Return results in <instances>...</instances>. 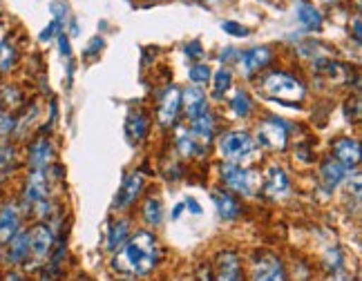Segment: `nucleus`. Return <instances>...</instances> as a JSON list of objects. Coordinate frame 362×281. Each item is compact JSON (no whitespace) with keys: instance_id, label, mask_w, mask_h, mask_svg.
I'll return each mask as SVG.
<instances>
[{"instance_id":"1","label":"nucleus","mask_w":362,"mask_h":281,"mask_svg":"<svg viewBox=\"0 0 362 281\" xmlns=\"http://www.w3.org/2000/svg\"><path fill=\"white\" fill-rule=\"evenodd\" d=\"M159 261V244L152 232L139 230L119 248V255L112 261V268L119 275L128 277H146L155 270Z\"/></svg>"},{"instance_id":"2","label":"nucleus","mask_w":362,"mask_h":281,"mask_svg":"<svg viewBox=\"0 0 362 281\" xmlns=\"http://www.w3.org/2000/svg\"><path fill=\"white\" fill-rule=\"evenodd\" d=\"M259 90L269 98H275V101L291 107L302 103V98L306 94L302 83L293 76H288L286 72H269L259 80Z\"/></svg>"},{"instance_id":"3","label":"nucleus","mask_w":362,"mask_h":281,"mask_svg":"<svg viewBox=\"0 0 362 281\" xmlns=\"http://www.w3.org/2000/svg\"><path fill=\"white\" fill-rule=\"evenodd\" d=\"M30 230V246H32V259H30V265L32 268H40V265H45L54 246H57V234H54L52 226L45 221H36ZM27 265V268H30Z\"/></svg>"},{"instance_id":"4","label":"nucleus","mask_w":362,"mask_h":281,"mask_svg":"<svg viewBox=\"0 0 362 281\" xmlns=\"http://www.w3.org/2000/svg\"><path fill=\"white\" fill-rule=\"evenodd\" d=\"M219 145V152L221 157L226 159V163H242L244 159H248L250 154L255 150V140L250 134L242 132V130H230V132H224L217 140Z\"/></svg>"},{"instance_id":"5","label":"nucleus","mask_w":362,"mask_h":281,"mask_svg":"<svg viewBox=\"0 0 362 281\" xmlns=\"http://www.w3.org/2000/svg\"><path fill=\"white\" fill-rule=\"evenodd\" d=\"M221 179L233 192L242 196H253L257 188H262V177L255 170H248V167L238 163H226L224 170H221Z\"/></svg>"},{"instance_id":"6","label":"nucleus","mask_w":362,"mask_h":281,"mask_svg":"<svg viewBox=\"0 0 362 281\" xmlns=\"http://www.w3.org/2000/svg\"><path fill=\"white\" fill-rule=\"evenodd\" d=\"M49 199V184H47V170H30L25 177V186L21 190V199H18V205L21 210L27 213L40 201Z\"/></svg>"},{"instance_id":"7","label":"nucleus","mask_w":362,"mask_h":281,"mask_svg":"<svg viewBox=\"0 0 362 281\" xmlns=\"http://www.w3.org/2000/svg\"><path fill=\"white\" fill-rule=\"evenodd\" d=\"M32 259V246H30V230L23 228L13 234L3 246V265L7 268H27Z\"/></svg>"},{"instance_id":"8","label":"nucleus","mask_w":362,"mask_h":281,"mask_svg":"<svg viewBox=\"0 0 362 281\" xmlns=\"http://www.w3.org/2000/svg\"><path fill=\"white\" fill-rule=\"evenodd\" d=\"M257 143L267 150H284L288 143V125L286 121L269 116L257 125Z\"/></svg>"},{"instance_id":"9","label":"nucleus","mask_w":362,"mask_h":281,"mask_svg":"<svg viewBox=\"0 0 362 281\" xmlns=\"http://www.w3.org/2000/svg\"><path fill=\"white\" fill-rule=\"evenodd\" d=\"M25 228V213L18 201H3L0 203V246H5L18 230Z\"/></svg>"},{"instance_id":"10","label":"nucleus","mask_w":362,"mask_h":281,"mask_svg":"<svg viewBox=\"0 0 362 281\" xmlns=\"http://www.w3.org/2000/svg\"><path fill=\"white\" fill-rule=\"evenodd\" d=\"M250 279L253 281H286V273L280 259L275 255H269V252H264V255H259L253 261V265H250Z\"/></svg>"},{"instance_id":"11","label":"nucleus","mask_w":362,"mask_h":281,"mask_svg":"<svg viewBox=\"0 0 362 281\" xmlns=\"http://www.w3.org/2000/svg\"><path fill=\"white\" fill-rule=\"evenodd\" d=\"M52 161H54L52 140L45 136L34 138L30 148H27V165H30V170H49Z\"/></svg>"},{"instance_id":"12","label":"nucleus","mask_w":362,"mask_h":281,"mask_svg":"<svg viewBox=\"0 0 362 281\" xmlns=\"http://www.w3.org/2000/svg\"><path fill=\"white\" fill-rule=\"evenodd\" d=\"M179 109H181V92L173 85V88L165 90L159 98L157 119L161 123V128H173V125L177 123Z\"/></svg>"},{"instance_id":"13","label":"nucleus","mask_w":362,"mask_h":281,"mask_svg":"<svg viewBox=\"0 0 362 281\" xmlns=\"http://www.w3.org/2000/svg\"><path fill=\"white\" fill-rule=\"evenodd\" d=\"M238 59H240V65H242V74L246 78H253L257 72H262V69L271 63L273 54H271L269 47H253V49L240 54Z\"/></svg>"},{"instance_id":"14","label":"nucleus","mask_w":362,"mask_h":281,"mask_svg":"<svg viewBox=\"0 0 362 281\" xmlns=\"http://www.w3.org/2000/svg\"><path fill=\"white\" fill-rule=\"evenodd\" d=\"M215 281H244V275H242V259H240V255H235L233 250L219 252Z\"/></svg>"},{"instance_id":"15","label":"nucleus","mask_w":362,"mask_h":281,"mask_svg":"<svg viewBox=\"0 0 362 281\" xmlns=\"http://www.w3.org/2000/svg\"><path fill=\"white\" fill-rule=\"evenodd\" d=\"M262 188H264V194L271 196V199H280V196H286L288 190H291V184H288V177L282 167H269L267 174L262 179Z\"/></svg>"},{"instance_id":"16","label":"nucleus","mask_w":362,"mask_h":281,"mask_svg":"<svg viewBox=\"0 0 362 281\" xmlns=\"http://www.w3.org/2000/svg\"><path fill=\"white\" fill-rule=\"evenodd\" d=\"M346 177H349V170L333 157H327L322 163H320V181H322V186L327 190H336L340 184H344Z\"/></svg>"},{"instance_id":"17","label":"nucleus","mask_w":362,"mask_h":281,"mask_svg":"<svg viewBox=\"0 0 362 281\" xmlns=\"http://www.w3.org/2000/svg\"><path fill=\"white\" fill-rule=\"evenodd\" d=\"M333 159L342 163L346 170L351 172L360 163V143L356 138H338L336 143H333Z\"/></svg>"},{"instance_id":"18","label":"nucleus","mask_w":362,"mask_h":281,"mask_svg":"<svg viewBox=\"0 0 362 281\" xmlns=\"http://www.w3.org/2000/svg\"><path fill=\"white\" fill-rule=\"evenodd\" d=\"M181 105L186 109V116L190 121L199 119L202 114L208 112V105H206V94L202 88H186L181 92Z\"/></svg>"},{"instance_id":"19","label":"nucleus","mask_w":362,"mask_h":281,"mask_svg":"<svg viewBox=\"0 0 362 281\" xmlns=\"http://www.w3.org/2000/svg\"><path fill=\"white\" fill-rule=\"evenodd\" d=\"M144 190V177L139 174V172H132L128 179L123 181V188L119 190V196H117V201L115 205L117 208H128L136 201V196L141 194Z\"/></svg>"},{"instance_id":"20","label":"nucleus","mask_w":362,"mask_h":281,"mask_svg":"<svg viewBox=\"0 0 362 281\" xmlns=\"http://www.w3.org/2000/svg\"><path fill=\"white\" fill-rule=\"evenodd\" d=\"M213 201H215V208H217V213H219L221 219L233 221V219H238L242 215L240 201L235 199L230 192H226V190H215Z\"/></svg>"},{"instance_id":"21","label":"nucleus","mask_w":362,"mask_h":281,"mask_svg":"<svg viewBox=\"0 0 362 281\" xmlns=\"http://www.w3.org/2000/svg\"><path fill=\"white\" fill-rule=\"evenodd\" d=\"M130 239V221L128 219H119L115 221L107 230V250L117 252L125 241Z\"/></svg>"},{"instance_id":"22","label":"nucleus","mask_w":362,"mask_h":281,"mask_svg":"<svg viewBox=\"0 0 362 281\" xmlns=\"http://www.w3.org/2000/svg\"><path fill=\"white\" fill-rule=\"evenodd\" d=\"M18 65V49L9 38L0 40V76L13 72V67Z\"/></svg>"},{"instance_id":"23","label":"nucleus","mask_w":362,"mask_h":281,"mask_svg":"<svg viewBox=\"0 0 362 281\" xmlns=\"http://www.w3.org/2000/svg\"><path fill=\"white\" fill-rule=\"evenodd\" d=\"M148 128H150V123L144 112H132L128 119V136L134 140V143H141L148 134Z\"/></svg>"},{"instance_id":"24","label":"nucleus","mask_w":362,"mask_h":281,"mask_svg":"<svg viewBox=\"0 0 362 281\" xmlns=\"http://www.w3.org/2000/svg\"><path fill=\"white\" fill-rule=\"evenodd\" d=\"M192 134L194 138H202V143H211L213 134H215V119L213 114H202L199 119L192 121Z\"/></svg>"},{"instance_id":"25","label":"nucleus","mask_w":362,"mask_h":281,"mask_svg":"<svg viewBox=\"0 0 362 281\" xmlns=\"http://www.w3.org/2000/svg\"><path fill=\"white\" fill-rule=\"evenodd\" d=\"M141 217H144V221L148 223V226H152V228L159 226L161 219H163V205H161V201L155 199V196H148L144 208H141Z\"/></svg>"},{"instance_id":"26","label":"nucleus","mask_w":362,"mask_h":281,"mask_svg":"<svg viewBox=\"0 0 362 281\" xmlns=\"http://www.w3.org/2000/svg\"><path fill=\"white\" fill-rule=\"evenodd\" d=\"M298 20L306 27V30H311V32H315V30H320L322 27V13H320L313 5H300L298 7Z\"/></svg>"},{"instance_id":"27","label":"nucleus","mask_w":362,"mask_h":281,"mask_svg":"<svg viewBox=\"0 0 362 281\" xmlns=\"http://www.w3.org/2000/svg\"><path fill=\"white\" fill-rule=\"evenodd\" d=\"M228 105H230V112H233V114H235V116H240V119L250 116V112H253V101H250V96H248L244 90L235 92Z\"/></svg>"},{"instance_id":"28","label":"nucleus","mask_w":362,"mask_h":281,"mask_svg":"<svg viewBox=\"0 0 362 281\" xmlns=\"http://www.w3.org/2000/svg\"><path fill=\"white\" fill-rule=\"evenodd\" d=\"M177 148H179V152H181V157H186V159L199 157V154H202L199 140L194 138V134L190 136V134L184 132V130H181L179 136H177Z\"/></svg>"},{"instance_id":"29","label":"nucleus","mask_w":362,"mask_h":281,"mask_svg":"<svg viewBox=\"0 0 362 281\" xmlns=\"http://www.w3.org/2000/svg\"><path fill=\"white\" fill-rule=\"evenodd\" d=\"M23 105V92L18 88H13V85H5L3 90H0V107L11 112V109H16Z\"/></svg>"},{"instance_id":"30","label":"nucleus","mask_w":362,"mask_h":281,"mask_svg":"<svg viewBox=\"0 0 362 281\" xmlns=\"http://www.w3.org/2000/svg\"><path fill=\"white\" fill-rule=\"evenodd\" d=\"M16 145H11L9 140L7 143H0V174L3 172H9L13 165H16Z\"/></svg>"},{"instance_id":"31","label":"nucleus","mask_w":362,"mask_h":281,"mask_svg":"<svg viewBox=\"0 0 362 281\" xmlns=\"http://www.w3.org/2000/svg\"><path fill=\"white\" fill-rule=\"evenodd\" d=\"M230 83H233V74H230V69L228 67H221L215 72V88H213V94L217 98L224 96L228 90H230Z\"/></svg>"},{"instance_id":"32","label":"nucleus","mask_w":362,"mask_h":281,"mask_svg":"<svg viewBox=\"0 0 362 281\" xmlns=\"http://www.w3.org/2000/svg\"><path fill=\"white\" fill-rule=\"evenodd\" d=\"M211 67L208 65H192L190 72H188V78L194 83V85H206L208 80H211Z\"/></svg>"},{"instance_id":"33","label":"nucleus","mask_w":362,"mask_h":281,"mask_svg":"<svg viewBox=\"0 0 362 281\" xmlns=\"http://www.w3.org/2000/svg\"><path fill=\"white\" fill-rule=\"evenodd\" d=\"M61 34V25L57 20H52L43 32H40V43H49V40H54Z\"/></svg>"},{"instance_id":"34","label":"nucleus","mask_w":362,"mask_h":281,"mask_svg":"<svg viewBox=\"0 0 362 281\" xmlns=\"http://www.w3.org/2000/svg\"><path fill=\"white\" fill-rule=\"evenodd\" d=\"M221 27H224V32H228V34H233V36H246V34H248L246 27H244V25H240V23H235V20L221 23Z\"/></svg>"},{"instance_id":"35","label":"nucleus","mask_w":362,"mask_h":281,"mask_svg":"<svg viewBox=\"0 0 362 281\" xmlns=\"http://www.w3.org/2000/svg\"><path fill=\"white\" fill-rule=\"evenodd\" d=\"M0 281H27V277H25V273H21L16 268H7Z\"/></svg>"},{"instance_id":"36","label":"nucleus","mask_w":362,"mask_h":281,"mask_svg":"<svg viewBox=\"0 0 362 281\" xmlns=\"http://www.w3.org/2000/svg\"><path fill=\"white\" fill-rule=\"evenodd\" d=\"M186 54L190 56V59H202V45L197 43V40H194V43L192 45H186Z\"/></svg>"},{"instance_id":"37","label":"nucleus","mask_w":362,"mask_h":281,"mask_svg":"<svg viewBox=\"0 0 362 281\" xmlns=\"http://www.w3.org/2000/svg\"><path fill=\"white\" fill-rule=\"evenodd\" d=\"M57 38H59V45H61V54L65 56V59H69V54H72V52H69V40H67V36L61 32Z\"/></svg>"},{"instance_id":"38","label":"nucleus","mask_w":362,"mask_h":281,"mask_svg":"<svg viewBox=\"0 0 362 281\" xmlns=\"http://www.w3.org/2000/svg\"><path fill=\"white\" fill-rule=\"evenodd\" d=\"M197 281H213V275H211V268H208V265H202L197 270Z\"/></svg>"},{"instance_id":"39","label":"nucleus","mask_w":362,"mask_h":281,"mask_svg":"<svg viewBox=\"0 0 362 281\" xmlns=\"http://www.w3.org/2000/svg\"><path fill=\"white\" fill-rule=\"evenodd\" d=\"M186 205H188V210H192V215H202V205L194 199H186Z\"/></svg>"},{"instance_id":"40","label":"nucleus","mask_w":362,"mask_h":281,"mask_svg":"<svg viewBox=\"0 0 362 281\" xmlns=\"http://www.w3.org/2000/svg\"><path fill=\"white\" fill-rule=\"evenodd\" d=\"M354 36H356V40H360V18L358 16L354 20Z\"/></svg>"},{"instance_id":"41","label":"nucleus","mask_w":362,"mask_h":281,"mask_svg":"<svg viewBox=\"0 0 362 281\" xmlns=\"http://www.w3.org/2000/svg\"><path fill=\"white\" fill-rule=\"evenodd\" d=\"M181 210H184V205H177V208H175V213H173V219H179V215H181Z\"/></svg>"},{"instance_id":"42","label":"nucleus","mask_w":362,"mask_h":281,"mask_svg":"<svg viewBox=\"0 0 362 281\" xmlns=\"http://www.w3.org/2000/svg\"><path fill=\"white\" fill-rule=\"evenodd\" d=\"M329 281H351V279H344V277H331Z\"/></svg>"},{"instance_id":"43","label":"nucleus","mask_w":362,"mask_h":281,"mask_svg":"<svg viewBox=\"0 0 362 281\" xmlns=\"http://www.w3.org/2000/svg\"><path fill=\"white\" fill-rule=\"evenodd\" d=\"M325 3H338V0H325Z\"/></svg>"},{"instance_id":"44","label":"nucleus","mask_w":362,"mask_h":281,"mask_svg":"<svg viewBox=\"0 0 362 281\" xmlns=\"http://www.w3.org/2000/svg\"><path fill=\"white\" fill-rule=\"evenodd\" d=\"M38 281H49V279H38Z\"/></svg>"}]
</instances>
